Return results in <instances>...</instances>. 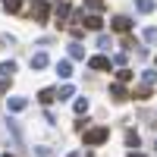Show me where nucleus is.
Here are the masks:
<instances>
[{
    "instance_id": "28",
    "label": "nucleus",
    "mask_w": 157,
    "mask_h": 157,
    "mask_svg": "<svg viewBox=\"0 0 157 157\" xmlns=\"http://www.w3.org/2000/svg\"><path fill=\"white\" fill-rule=\"evenodd\" d=\"M154 148H157V141H154Z\"/></svg>"
},
{
    "instance_id": "26",
    "label": "nucleus",
    "mask_w": 157,
    "mask_h": 157,
    "mask_svg": "<svg viewBox=\"0 0 157 157\" xmlns=\"http://www.w3.org/2000/svg\"><path fill=\"white\" fill-rule=\"evenodd\" d=\"M154 66H157V57H154Z\"/></svg>"
},
{
    "instance_id": "20",
    "label": "nucleus",
    "mask_w": 157,
    "mask_h": 157,
    "mask_svg": "<svg viewBox=\"0 0 157 157\" xmlns=\"http://www.w3.org/2000/svg\"><path fill=\"white\" fill-rule=\"evenodd\" d=\"M19 6H22V0H3V10L6 13H19Z\"/></svg>"
},
{
    "instance_id": "18",
    "label": "nucleus",
    "mask_w": 157,
    "mask_h": 157,
    "mask_svg": "<svg viewBox=\"0 0 157 157\" xmlns=\"http://www.w3.org/2000/svg\"><path fill=\"white\" fill-rule=\"evenodd\" d=\"M132 98H138V101H148V98H151V88H148V85L135 88V91H132Z\"/></svg>"
},
{
    "instance_id": "16",
    "label": "nucleus",
    "mask_w": 157,
    "mask_h": 157,
    "mask_svg": "<svg viewBox=\"0 0 157 157\" xmlns=\"http://www.w3.org/2000/svg\"><path fill=\"white\" fill-rule=\"evenodd\" d=\"M85 6L91 10V16H98V13L104 10V0H85Z\"/></svg>"
},
{
    "instance_id": "3",
    "label": "nucleus",
    "mask_w": 157,
    "mask_h": 157,
    "mask_svg": "<svg viewBox=\"0 0 157 157\" xmlns=\"http://www.w3.org/2000/svg\"><path fill=\"white\" fill-rule=\"evenodd\" d=\"M25 107H29V101H25V98H6V110L10 113H19V110H25Z\"/></svg>"
},
{
    "instance_id": "12",
    "label": "nucleus",
    "mask_w": 157,
    "mask_h": 157,
    "mask_svg": "<svg viewBox=\"0 0 157 157\" xmlns=\"http://www.w3.org/2000/svg\"><path fill=\"white\" fill-rule=\"evenodd\" d=\"M69 57H72V60H85V47L78 44V41H72V44H69Z\"/></svg>"
},
{
    "instance_id": "8",
    "label": "nucleus",
    "mask_w": 157,
    "mask_h": 157,
    "mask_svg": "<svg viewBox=\"0 0 157 157\" xmlns=\"http://www.w3.org/2000/svg\"><path fill=\"white\" fill-rule=\"evenodd\" d=\"M57 75L60 78H69L72 75V63L69 60H57Z\"/></svg>"
},
{
    "instance_id": "23",
    "label": "nucleus",
    "mask_w": 157,
    "mask_h": 157,
    "mask_svg": "<svg viewBox=\"0 0 157 157\" xmlns=\"http://www.w3.org/2000/svg\"><path fill=\"white\" fill-rule=\"evenodd\" d=\"M116 78H120V85H126V82H132V72H129V69H120Z\"/></svg>"
},
{
    "instance_id": "17",
    "label": "nucleus",
    "mask_w": 157,
    "mask_h": 157,
    "mask_svg": "<svg viewBox=\"0 0 157 157\" xmlns=\"http://www.w3.org/2000/svg\"><path fill=\"white\" fill-rule=\"evenodd\" d=\"M138 141H141L138 132H135V129H129V132H126V145H129V148H138Z\"/></svg>"
},
{
    "instance_id": "15",
    "label": "nucleus",
    "mask_w": 157,
    "mask_h": 157,
    "mask_svg": "<svg viewBox=\"0 0 157 157\" xmlns=\"http://www.w3.org/2000/svg\"><path fill=\"white\" fill-rule=\"evenodd\" d=\"M54 13H57V19H60V22H63V19H69V3H57Z\"/></svg>"
},
{
    "instance_id": "25",
    "label": "nucleus",
    "mask_w": 157,
    "mask_h": 157,
    "mask_svg": "<svg viewBox=\"0 0 157 157\" xmlns=\"http://www.w3.org/2000/svg\"><path fill=\"white\" fill-rule=\"evenodd\" d=\"M129 157H141V154H138V151H129Z\"/></svg>"
},
{
    "instance_id": "11",
    "label": "nucleus",
    "mask_w": 157,
    "mask_h": 157,
    "mask_svg": "<svg viewBox=\"0 0 157 157\" xmlns=\"http://www.w3.org/2000/svg\"><path fill=\"white\" fill-rule=\"evenodd\" d=\"M154 6H157V0H135L138 13H154Z\"/></svg>"
},
{
    "instance_id": "2",
    "label": "nucleus",
    "mask_w": 157,
    "mask_h": 157,
    "mask_svg": "<svg viewBox=\"0 0 157 157\" xmlns=\"http://www.w3.org/2000/svg\"><path fill=\"white\" fill-rule=\"evenodd\" d=\"M47 13H50V6H47V0H35V10H32V16H35V22H47Z\"/></svg>"
},
{
    "instance_id": "6",
    "label": "nucleus",
    "mask_w": 157,
    "mask_h": 157,
    "mask_svg": "<svg viewBox=\"0 0 157 157\" xmlns=\"http://www.w3.org/2000/svg\"><path fill=\"white\" fill-rule=\"evenodd\" d=\"M82 22H85V29H91V32H101L104 29V19L101 16H82Z\"/></svg>"
},
{
    "instance_id": "24",
    "label": "nucleus",
    "mask_w": 157,
    "mask_h": 157,
    "mask_svg": "<svg viewBox=\"0 0 157 157\" xmlns=\"http://www.w3.org/2000/svg\"><path fill=\"white\" fill-rule=\"evenodd\" d=\"M141 38H145V41H157V29H154V25H151V29H145V32H141Z\"/></svg>"
},
{
    "instance_id": "27",
    "label": "nucleus",
    "mask_w": 157,
    "mask_h": 157,
    "mask_svg": "<svg viewBox=\"0 0 157 157\" xmlns=\"http://www.w3.org/2000/svg\"><path fill=\"white\" fill-rule=\"evenodd\" d=\"M3 157H13V154H3Z\"/></svg>"
},
{
    "instance_id": "14",
    "label": "nucleus",
    "mask_w": 157,
    "mask_h": 157,
    "mask_svg": "<svg viewBox=\"0 0 157 157\" xmlns=\"http://www.w3.org/2000/svg\"><path fill=\"white\" fill-rule=\"evenodd\" d=\"M72 94H75V88H72V85H63V88L57 91V101H69Z\"/></svg>"
},
{
    "instance_id": "7",
    "label": "nucleus",
    "mask_w": 157,
    "mask_h": 157,
    "mask_svg": "<svg viewBox=\"0 0 157 157\" xmlns=\"http://www.w3.org/2000/svg\"><path fill=\"white\" fill-rule=\"evenodd\" d=\"M29 63H32V69H44V66H47V54H44V50H38V54H32Z\"/></svg>"
},
{
    "instance_id": "4",
    "label": "nucleus",
    "mask_w": 157,
    "mask_h": 157,
    "mask_svg": "<svg viewBox=\"0 0 157 157\" xmlns=\"http://www.w3.org/2000/svg\"><path fill=\"white\" fill-rule=\"evenodd\" d=\"M129 29H132V19H129V16H116V19H113V32L126 35Z\"/></svg>"
},
{
    "instance_id": "10",
    "label": "nucleus",
    "mask_w": 157,
    "mask_h": 157,
    "mask_svg": "<svg viewBox=\"0 0 157 157\" xmlns=\"http://www.w3.org/2000/svg\"><path fill=\"white\" fill-rule=\"evenodd\" d=\"M38 101H41V104H54L57 101V88H44L41 94H38Z\"/></svg>"
},
{
    "instance_id": "22",
    "label": "nucleus",
    "mask_w": 157,
    "mask_h": 157,
    "mask_svg": "<svg viewBox=\"0 0 157 157\" xmlns=\"http://www.w3.org/2000/svg\"><path fill=\"white\" fill-rule=\"evenodd\" d=\"M98 47H104V50H110V47H113V41H110L107 35H98Z\"/></svg>"
},
{
    "instance_id": "9",
    "label": "nucleus",
    "mask_w": 157,
    "mask_h": 157,
    "mask_svg": "<svg viewBox=\"0 0 157 157\" xmlns=\"http://www.w3.org/2000/svg\"><path fill=\"white\" fill-rule=\"evenodd\" d=\"M110 98H113V101H126L129 94H126V88H123L120 82H113V85H110Z\"/></svg>"
},
{
    "instance_id": "13",
    "label": "nucleus",
    "mask_w": 157,
    "mask_h": 157,
    "mask_svg": "<svg viewBox=\"0 0 157 157\" xmlns=\"http://www.w3.org/2000/svg\"><path fill=\"white\" fill-rule=\"evenodd\" d=\"M13 72H16V63H13V60H3V63H0V75H3V78H10Z\"/></svg>"
},
{
    "instance_id": "19",
    "label": "nucleus",
    "mask_w": 157,
    "mask_h": 157,
    "mask_svg": "<svg viewBox=\"0 0 157 157\" xmlns=\"http://www.w3.org/2000/svg\"><path fill=\"white\" fill-rule=\"evenodd\" d=\"M141 82H145V85L151 88V85L157 82V72H154V69H145V72H141Z\"/></svg>"
},
{
    "instance_id": "1",
    "label": "nucleus",
    "mask_w": 157,
    "mask_h": 157,
    "mask_svg": "<svg viewBox=\"0 0 157 157\" xmlns=\"http://www.w3.org/2000/svg\"><path fill=\"white\" fill-rule=\"evenodd\" d=\"M107 138H110V129H107V126L85 129V132H82V141H85V145H91V148H94V145H104Z\"/></svg>"
},
{
    "instance_id": "21",
    "label": "nucleus",
    "mask_w": 157,
    "mask_h": 157,
    "mask_svg": "<svg viewBox=\"0 0 157 157\" xmlns=\"http://www.w3.org/2000/svg\"><path fill=\"white\" fill-rule=\"evenodd\" d=\"M75 113H78V116L88 113V101H85V98H78V101H75Z\"/></svg>"
},
{
    "instance_id": "5",
    "label": "nucleus",
    "mask_w": 157,
    "mask_h": 157,
    "mask_svg": "<svg viewBox=\"0 0 157 157\" xmlns=\"http://www.w3.org/2000/svg\"><path fill=\"white\" fill-rule=\"evenodd\" d=\"M88 66L91 69H110V57H101V54L98 57H88Z\"/></svg>"
}]
</instances>
